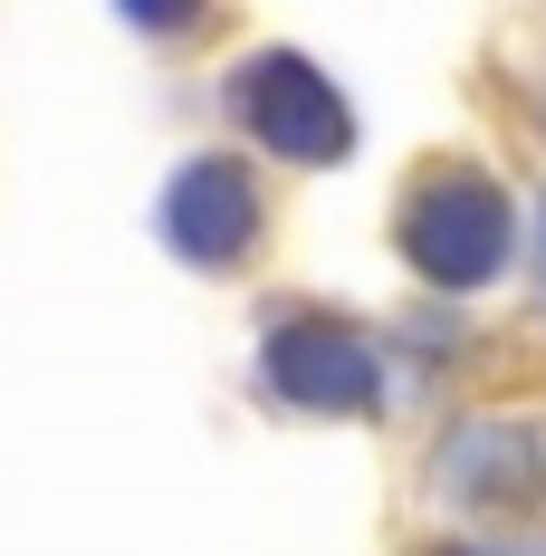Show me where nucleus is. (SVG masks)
Masks as SVG:
<instances>
[{"mask_svg":"<svg viewBox=\"0 0 546 556\" xmlns=\"http://www.w3.org/2000/svg\"><path fill=\"white\" fill-rule=\"evenodd\" d=\"M230 106L259 125V144H278V154H297V164H327V154H345V106H335V87L307 67V58H250L240 67V87H230Z\"/></svg>","mask_w":546,"mask_h":556,"instance_id":"f257e3e1","label":"nucleus"},{"mask_svg":"<svg viewBox=\"0 0 546 556\" xmlns=\"http://www.w3.org/2000/svg\"><path fill=\"white\" fill-rule=\"evenodd\" d=\"M250 230H259V192H250V173H240V164H192L182 182H173L164 240L182 250V260L220 269V260H240V250H250Z\"/></svg>","mask_w":546,"mask_h":556,"instance_id":"f03ea898","label":"nucleus"},{"mask_svg":"<svg viewBox=\"0 0 546 556\" xmlns=\"http://www.w3.org/2000/svg\"><path fill=\"white\" fill-rule=\"evenodd\" d=\"M269 384L297 393V403H335V413H355L365 393H374V355L355 345L345 327H278L269 336Z\"/></svg>","mask_w":546,"mask_h":556,"instance_id":"7ed1b4c3","label":"nucleus"},{"mask_svg":"<svg viewBox=\"0 0 546 556\" xmlns=\"http://www.w3.org/2000/svg\"><path fill=\"white\" fill-rule=\"evenodd\" d=\"M412 260H422L441 288H470V278L498 260V192H490V182H460L450 230H441V212L422 202V212H412Z\"/></svg>","mask_w":546,"mask_h":556,"instance_id":"20e7f679","label":"nucleus"},{"mask_svg":"<svg viewBox=\"0 0 546 556\" xmlns=\"http://www.w3.org/2000/svg\"><path fill=\"white\" fill-rule=\"evenodd\" d=\"M202 10H212V0H125V20H135V29H154V39H182Z\"/></svg>","mask_w":546,"mask_h":556,"instance_id":"39448f33","label":"nucleus"},{"mask_svg":"<svg viewBox=\"0 0 546 556\" xmlns=\"http://www.w3.org/2000/svg\"><path fill=\"white\" fill-rule=\"evenodd\" d=\"M528 556H546V547H528Z\"/></svg>","mask_w":546,"mask_h":556,"instance_id":"423d86ee","label":"nucleus"}]
</instances>
